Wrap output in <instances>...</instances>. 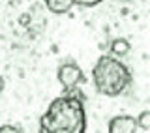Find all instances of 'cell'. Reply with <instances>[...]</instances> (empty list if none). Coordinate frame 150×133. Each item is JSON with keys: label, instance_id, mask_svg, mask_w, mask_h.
Wrapping results in <instances>:
<instances>
[{"label": "cell", "instance_id": "1", "mask_svg": "<svg viewBox=\"0 0 150 133\" xmlns=\"http://www.w3.org/2000/svg\"><path fill=\"white\" fill-rule=\"evenodd\" d=\"M40 131L43 133H84L86 112L83 99L75 94L58 96L49 103L40 118Z\"/></svg>", "mask_w": 150, "mask_h": 133}, {"label": "cell", "instance_id": "2", "mask_svg": "<svg viewBox=\"0 0 150 133\" xmlns=\"http://www.w3.org/2000/svg\"><path fill=\"white\" fill-rule=\"evenodd\" d=\"M133 75L120 58L112 54H101L92 68V83L98 94L107 98H116L129 88Z\"/></svg>", "mask_w": 150, "mask_h": 133}, {"label": "cell", "instance_id": "3", "mask_svg": "<svg viewBox=\"0 0 150 133\" xmlns=\"http://www.w3.org/2000/svg\"><path fill=\"white\" fill-rule=\"evenodd\" d=\"M56 79H58V83L62 84V88L66 92H69V90L77 88L83 83L84 75H83L81 66L77 62H64L56 69Z\"/></svg>", "mask_w": 150, "mask_h": 133}, {"label": "cell", "instance_id": "4", "mask_svg": "<svg viewBox=\"0 0 150 133\" xmlns=\"http://www.w3.org/2000/svg\"><path fill=\"white\" fill-rule=\"evenodd\" d=\"M137 127V120L129 115H118L115 118L109 120V126H107V131L109 133H135Z\"/></svg>", "mask_w": 150, "mask_h": 133}, {"label": "cell", "instance_id": "5", "mask_svg": "<svg viewBox=\"0 0 150 133\" xmlns=\"http://www.w3.org/2000/svg\"><path fill=\"white\" fill-rule=\"evenodd\" d=\"M45 6L51 13H54V15H64V13H68L75 4H73V0H45Z\"/></svg>", "mask_w": 150, "mask_h": 133}, {"label": "cell", "instance_id": "6", "mask_svg": "<svg viewBox=\"0 0 150 133\" xmlns=\"http://www.w3.org/2000/svg\"><path fill=\"white\" fill-rule=\"evenodd\" d=\"M129 49H131V45H129V41L126 40V37H116V40L111 41V54L116 56V58L126 56L129 53Z\"/></svg>", "mask_w": 150, "mask_h": 133}, {"label": "cell", "instance_id": "7", "mask_svg": "<svg viewBox=\"0 0 150 133\" xmlns=\"http://www.w3.org/2000/svg\"><path fill=\"white\" fill-rule=\"evenodd\" d=\"M135 120H137V127L141 131H150V111H148V109L141 112Z\"/></svg>", "mask_w": 150, "mask_h": 133}, {"label": "cell", "instance_id": "8", "mask_svg": "<svg viewBox=\"0 0 150 133\" xmlns=\"http://www.w3.org/2000/svg\"><path fill=\"white\" fill-rule=\"evenodd\" d=\"M103 0H73L75 6H81V8H94L98 4H101Z\"/></svg>", "mask_w": 150, "mask_h": 133}, {"label": "cell", "instance_id": "9", "mask_svg": "<svg viewBox=\"0 0 150 133\" xmlns=\"http://www.w3.org/2000/svg\"><path fill=\"white\" fill-rule=\"evenodd\" d=\"M25 129L19 126H11V124H4L0 126V133H23Z\"/></svg>", "mask_w": 150, "mask_h": 133}, {"label": "cell", "instance_id": "10", "mask_svg": "<svg viewBox=\"0 0 150 133\" xmlns=\"http://www.w3.org/2000/svg\"><path fill=\"white\" fill-rule=\"evenodd\" d=\"M4 86H6V81H4V77L0 75V94L4 92Z\"/></svg>", "mask_w": 150, "mask_h": 133}]
</instances>
